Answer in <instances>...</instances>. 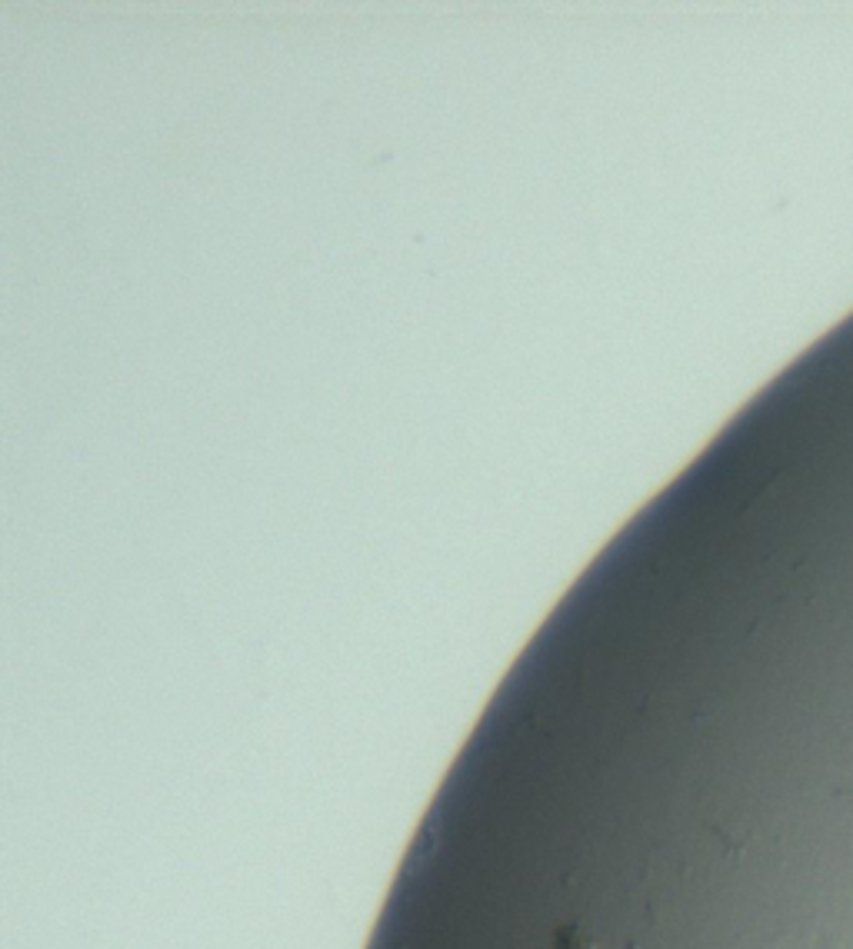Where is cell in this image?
Wrapping results in <instances>:
<instances>
[{
  "label": "cell",
  "mask_w": 853,
  "mask_h": 949,
  "mask_svg": "<svg viewBox=\"0 0 853 949\" xmlns=\"http://www.w3.org/2000/svg\"><path fill=\"white\" fill-rule=\"evenodd\" d=\"M554 949H614V946L604 943L594 933H584V930H577V926H570V930H564L557 936Z\"/></svg>",
  "instance_id": "6da1fadb"
}]
</instances>
